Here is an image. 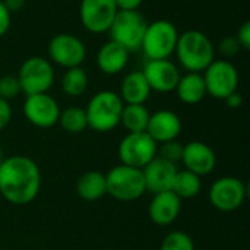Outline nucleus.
<instances>
[{
    "mask_svg": "<svg viewBox=\"0 0 250 250\" xmlns=\"http://www.w3.org/2000/svg\"><path fill=\"white\" fill-rule=\"evenodd\" d=\"M41 190L38 164L25 155L6 157L0 164V195L12 205H28Z\"/></svg>",
    "mask_w": 250,
    "mask_h": 250,
    "instance_id": "obj_1",
    "label": "nucleus"
},
{
    "mask_svg": "<svg viewBox=\"0 0 250 250\" xmlns=\"http://www.w3.org/2000/svg\"><path fill=\"white\" fill-rule=\"evenodd\" d=\"M174 53L186 72L201 73L215 60V48L207 34L188 29L179 34Z\"/></svg>",
    "mask_w": 250,
    "mask_h": 250,
    "instance_id": "obj_2",
    "label": "nucleus"
},
{
    "mask_svg": "<svg viewBox=\"0 0 250 250\" xmlns=\"http://www.w3.org/2000/svg\"><path fill=\"white\" fill-rule=\"evenodd\" d=\"M125 103L120 95L113 91H100L95 94L85 108L88 127L98 133H105L120 125Z\"/></svg>",
    "mask_w": 250,
    "mask_h": 250,
    "instance_id": "obj_3",
    "label": "nucleus"
},
{
    "mask_svg": "<svg viewBox=\"0 0 250 250\" xmlns=\"http://www.w3.org/2000/svg\"><path fill=\"white\" fill-rule=\"evenodd\" d=\"M107 193L117 201L132 202L146 192L144 173L141 168L119 164L105 174Z\"/></svg>",
    "mask_w": 250,
    "mask_h": 250,
    "instance_id": "obj_4",
    "label": "nucleus"
},
{
    "mask_svg": "<svg viewBox=\"0 0 250 250\" xmlns=\"http://www.w3.org/2000/svg\"><path fill=\"white\" fill-rule=\"evenodd\" d=\"M177 40L179 32L176 25L170 21L158 19L148 23L142 38L141 50L148 60L168 59L176 50Z\"/></svg>",
    "mask_w": 250,
    "mask_h": 250,
    "instance_id": "obj_5",
    "label": "nucleus"
},
{
    "mask_svg": "<svg viewBox=\"0 0 250 250\" xmlns=\"http://www.w3.org/2000/svg\"><path fill=\"white\" fill-rule=\"evenodd\" d=\"M148 22L139 10H119L108 32L111 40L123 45L129 53L141 50Z\"/></svg>",
    "mask_w": 250,
    "mask_h": 250,
    "instance_id": "obj_6",
    "label": "nucleus"
},
{
    "mask_svg": "<svg viewBox=\"0 0 250 250\" xmlns=\"http://www.w3.org/2000/svg\"><path fill=\"white\" fill-rule=\"evenodd\" d=\"M18 81L25 95L48 92L54 83V67L48 59L32 56L22 63Z\"/></svg>",
    "mask_w": 250,
    "mask_h": 250,
    "instance_id": "obj_7",
    "label": "nucleus"
},
{
    "mask_svg": "<svg viewBox=\"0 0 250 250\" xmlns=\"http://www.w3.org/2000/svg\"><path fill=\"white\" fill-rule=\"evenodd\" d=\"M158 144L146 133H127L119 144L120 164L130 166L135 168H144L157 157Z\"/></svg>",
    "mask_w": 250,
    "mask_h": 250,
    "instance_id": "obj_8",
    "label": "nucleus"
},
{
    "mask_svg": "<svg viewBox=\"0 0 250 250\" xmlns=\"http://www.w3.org/2000/svg\"><path fill=\"white\" fill-rule=\"evenodd\" d=\"M248 196V188L243 180L233 176L217 179L208 192L209 204L221 212H233L239 209Z\"/></svg>",
    "mask_w": 250,
    "mask_h": 250,
    "instance_id": "obj_9",
    "label": "nucleus"
},
{
    "mask_svg": "<svg viewBox=\"0 0 250 250\" xmlns=\"http://www.w3.org/2000/svg\"><path fill=\"white\" fill-rule=\"evenodd\" d=\"M204 82L207 94L214 98L224 100L230 94L237 91L239 86V72L236 66L227 59L214 60L204 70Z\"/></svg>",
    "mask_w": 250,
    "mask_h": 250,
    "instance_id": "obj_10",
    "label": "nucleus"
},
{
    "mask_svg": "<svg viewBox=\"0 0 250 250\" xmlns=\"http://www.w3.org/2000/svg\"><path fill=\"white\" fill-rule=\"evenodd\" d=\"M47 53L50 62H54L62 67L70 69L78 67L83 63L86 57V47L82 42V40L78 38L76 35L63 32L54 35L50 40Z\"/></svg>",
    "mask_w": 250,
    "mask_h": 250,
    "instance_id": "obj_11",
    "label": "nucleus"
},
{
    "mask_svg": "<svg viewBox=\"0 0 250 250\" xmlns=\"http://www.w3.org/2000/svg\"><path fill=\"white\" fill-rule=\"evenodd\" d=\"M119 9L114 0H82L79 16L83 28L92 34L107 32Z\"/></svg>",
    "mask_w": 250,
    "mask_h": 250,
    "instance_id": "obj_12",
    "label": "nucleus"
},
{
    "mask_svg": "<svg viewBox=\"0 0 250 250\" xmlns=\"http://www.w3.org/2000/svg\"><path fill=\"white\" fill-rule=\"evenodd\" d=\"M22 110L25 119L41 129H48L57 125L62 111L57 101L48 92L26 95Z\"/></svg>",
    "mask_w": 250,
    "mask_h": 250,
    "instance_id": "obj_13",
    "label": "nucleus"
},
{
    "mask_svg": "<svg viewBox=\"0 0 250 250\" xmlns=\"http://www.w3.org/2000/svg\"><path fill=\"white\" fill-rule=\"evenodd\" d=\"M142 73L151 91H157L161 94L174 91L180 81L179 67L168 59L148 60Z\"/></svg>",
    "mask_w": 250,
    "mask_h": 250,
    "instance_id": "obj_14",
    "label": "nucleus"
},
{
    "mask_svg": "<svg viewBox=\"0 0 250 250\" xmlns=\"http://www.w3.org/2000/svg\"><path fill=\"white\" fill-rule=\"evenodd\" d=\"M180 163H183L185 170L202 177L214 171L217 166V155L208 144L201 141H192L183 146V155Z\"/></svg>",
    "mask_w": 250,
    "mask_h": 250,
    "instance_id": "obj_15",
    "label": "nucleus"
},
{
    "mask_svg": "<svg viewBox=\"0 0 250 250\" xmlns=\"http://www.w3.org/2000/svg\"><path fill=\"white\" fill-rule=\"evenodd\" d=\"M177 166L168 163L160 157H155L149 164L142 168L146 190L155 193L171 190L174 177L177 174Z\"/></svg>",
    "mask_w": 250,
    "mask_h": 250,
    "instance_id": "obj_16",
    "label": "nucleus"
},
{
    "mask_svg": "<svg viewBox=\"0 0 250 250\" xmlns=\"http://www.w3.org/2000/svg\"><path fill=\"white\" fill-rule=\"evenodd\" d=\"M182 132V120L171 110H158L149 116L146 133L160 145L179 138Z\"/></svg>",
    "mask_w": 250,
    "mask_h": 250,
    "instance_id": "obj_17",
    "label": "nucleus"
},
{
    "mask_svg": "<svg viewBox=\"0 0 250 250\" xmlns=\"http://www.w3.org/2000/svg\"><path fill=\"white\" fill-rule=\"evenodd\" d=\"M182 199L174 195L171 190L155 193L149 202V218L154 224L167 227L171 226L180 215Z\"/></svg>",
    "mask_w": 250,
    "mask_h": 250,
    "instance_id": "obj_18",
    "label": "nucleus"
},
{
    "mask_svg": "<svg viewBox=\"0 0 250 250\" xmlns=\"http://www.w3.org/2000/svg\"><path fill=\"white\" fill-rule=\"evenodd\" d=\"M129 54L123 45L110 40L98 50L97 66L105 75H117L127 66Z\"/></svg>",
    "mask_w": 250,
    "mask_h": 250,
    "instance_id": "obj_19",
    "label": "nucleus"
},
{
    "mask_svg": "<svg viewBox=\"0 0 250 250\" xmlns=\"http://www.w3.org/2000/svg\"><path fill=\"white\" fill-rule=\"evenodd\" d=\"M151 92L142 70H135L123 78L119 95L125 104H145Z\"/></svg>",
    "mask_w": 250,
    "mask_h": 250,
    "instance_id": "obj_20",
    "label": "nucleus"
},
{
    "mask_svg": "<svg viewBox=\"0 0 250 250\" xmlns=\"http://www.w3.org/2000/svg\"><path fill=\"white\" fill-rule=\"evenodd\" d=\"M174 91L179 100L185 104L193 105L201 103L207 95V88L202 73L188 72L185 76H180V81Z\"/></svg>",
    "mask_w": 250,
    "mask_h": 250,
    "instance_id": "obj_21",
    "label": "nucleus"
},
{
    "mask_svg": "<svg viewBox=\"0 0 250 250\" xmlns=\"http://www.w3.org/2000/svg\"><path fill=\"white\" fill-rule=\"evenodd\" d=\"M76 192L79 198L88 202H94L107 195L105 174L97 170L85 171L76 182Z\"/></svg>",
    "mask_w": 250,
    "mask_h": 250,
    "instance_id": "obj_22",
    "label": "nucleus"
},
{
    "mask_svg": "<svg viewBox=\"0 0 250 250\" xmlns=\"http://www.w3.org/2000/svg\"><path fill=\"white\" fill-rule=\"evenodd\" d=\"M151 113L144 104H125L120 123L129 133L146 132Z\"/></svg>",
    "mask_w": 250,
    "mask_h": 250,
    "instance_id": "obj_23",
    "label": "nucleus"
},
{
    "mask_svg": "<svg viewBox=\"0 0 250 250\" xmlns=\"http://www.w3.org/2000/svg\"><path fill=\"white\" fill-rule=\"evenodd\" d=\"M201 190H202V180L198 174L188 170H177V174L171 186V192L174 195H177L183 201L198 196Z\"/></svg>",
    "mask_w": 250,
    "mask_h": 250,
    "instance_id": "obj_24",
    "label": "nucleus"
},
{
    "mask_svg": "<svg viewBox=\"0 0 250 250\" xmlns=\"http://www.w3.org/2000/svg\"><path fill=\"white\" fill-rule=\"evenodd\" d=\"M62 129L67 133H82L88 127V119H86V111L82 107L72 105L60 111L59 122H57Z\"/></svg>",
    "mask_w": 250,
    "mask_h": 250,
    "instance_id": "obj_25",
    "label": "nucleus"
},
{
    "mask_svg": "<svg viewBox=\"0 0 250 250\" xmlns=\"http://www.w3.org/2000/svg\"><path fill=\"white\" fill-rule=\"evenodd\" d=\"M88 82V75L81 66L70 67L62 78V89L69 97H81L86 91Z\"/></svg>",
    "mask_w": 250,
    "mask_h": 250,
    "instance_id": "obj_26",
    "label": "nucleus"
},
{
    "mask_svg": "<svg viewBox=\"0 0 250 250\" xmlns=\"http://www.w3.org/2000/svg\"><path fill=\"white\" fill-rule=\"evenodd\" d=\"M160 250H195V242L188 233L176 230L163 239Z\"/></svg>",
    "mask_w": 250,
    "mask_h": 250,
    "instance_id": "obj_27",
    "label": "nucleus"
},
{
    "mask_svg": "<svg viewBox=\"0 0 250 250\" xmlns=\"http://www.w3.org/2000/svg\"><path fill=\"white\" fill-rule=\"evenodd\" d=\"M183 144H180L177 139L174 141H168L164 144H160V148H157V157L173 163L177 166L179 161H182V155H183Z\"/></svg>",
    "mask_w": 250,
    "mask_h": 250,
    "instance_id": "obj_28",
    "label": "nucleus"
},
{
    "mask_svg": "<svg viewBox=\"0 0 250 250\" xmlns=\"http://www.w3.org/2000/svg\"><path fill=\"white\" fill-rule=\"evenodd\" d=\"M21 85L18 81V76L13 75H4L0 78V98L4 101H9L21 94Z\"/></svg>",
    "mask_w": 250,
    "mask_h": 250,
    "instance_id": "obj_29",
    "label": "nucleus"
},
{
    "mask_svg": "<svg viewBox=\"0 0 250 250\" xmlns=\"http://www.w3.org/2000/svg\"><path fill=\"white\" fill-rule=\"evenodd\" d=\"M218 50L227 59V57H234L242 50V47L236 37H224L218 44Z\"/></svg>",
    "mask_w": 250,
    "mask_h": 250,
    "instance_id": "obj_30",
    "label": "nucleus"
},
{
    "mask_svg": "<svg viewBox=\"0 0 250 250\" xmlns=\"http://www.w3.org/2000/svg\"><path fill=\"white\" fill-rule=\"evenodd\" d=\"M237 41L240 44V47L243 50H249L250 48V22L246 21L242 23V26L237 31Z\"/></svg>",
    "mask_w": 250,
    "mask_h": 250,
    "instance_id": "obj_31",
    "label": "nucleus"
},
{
    "mask_svg": "<svg viewBox=\"0 0 250 250\" xmlns=\"http://www.w3.org/2000/svg\"><path fill=\"white\" fill-rule=\"evenodd\" d=\"M10 21H12V13L4 6L3 0H0V37H3L9 31Z\"/></svg>",
    "mask_w": 250,
    "mask_h": 250,
    "instance_id": "obj_32",
    "label": "nucleus"
},
{
    "mask_svg": "<svg viewBox=\"0 0 250 250\" xmlns=\"http://www.w3.org/2000/svg\"><path fill=\"white\" fill-rule=\"evenodd\" d=\"M12 119V107L9 101L0 98V130H3Z\"/></svg>",
    "mask_w": 250,
    "mask_h": 250,
    "instance_id": "obj_33",
    "label": "nucleus"
},
{
    "mask_svg": "<svg viewBox=\"0 0 250 250\" xmlns=\"http://www.w3.org/2000/svg\"><path fill=\"white\" fill-rule=\"evenodd\" d=\"M224 101H226V104H227L229 108L236 110V108H240L243 105V95L236 91V92L230 94L227 98H224Z\"/></svg>",
    "mask_w": 250,
    "mask_h": 250,
    "instance_id": "obj_34",
    "label": "nucleus"
},
{
    "mask_svg": "<svg viewBox=\"0 0 250 250\" xmlns=\"http://www.w3.org/2000/svg\"><path fill=\"white\" fill-rule=\"evenodd\" d=\"M119 10H138L144 0H114Z\"/></svg>",
    "mask_w": 250,
    "mask_h": 250,
    "instance_id": "obj_35",
    "label": "nucleus"
},
{
    "mask_svg": "<svg viewBox=\"0 0 250 250\" xmlns=\"http://www.w3.org/2000/svg\"><path fill=\"white\" fill-rule=\"evenodd\" d=\"M4 6L7 7V10L12 12H19L23 6H25V0H3Z\"/></svg>",
    "mask_w": 250,
    "mask_h": 250,
    "instance_id": "obj_36",
    "label": "nucleus"
},
{
    "mask_svg": "<svg viewBox=\"0 0 250 250\" xmlns=\"http://www.w3.org/2000/svg\"><path fill=\"white\" fill-rule=\"evenodd\" d=\"M3 160H4V155H3V151H1V148H0V164H1Z\"/></svg>",
    "mask_w": 250,
    "mask_h": 250,
    "instance_id": "obj_37",
    "label": "nucleus"
}]
</instances>
